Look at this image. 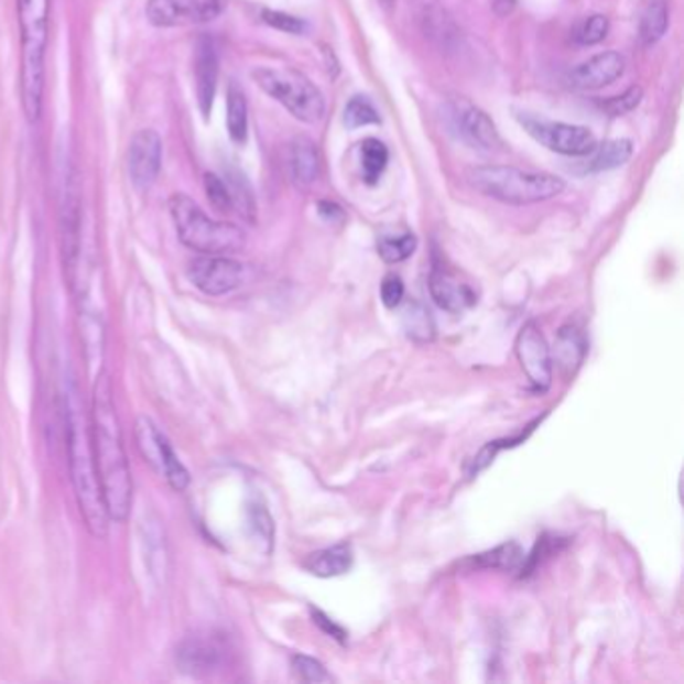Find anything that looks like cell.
<instances>
[{"instance_id": "cell-16", "label": "cell", "mask_w": 684, "mask_h": 684, "mask_svg": "<svg viewBox=\"0 0 684 684\" xmlns=\"http://www.w3.org/2000/svg\"><path fill=\"white\" fill-rule=\"evenodd\" d=\"M625 65H627L625 56L617 51H606V53L595 55L593 58L580 63L578 67L573 68V73L568 75V80L576 89H602L606 85H610V83L622 77Z\"/></svg>"}, {"instance_id": "cell-6", "label": "cell", "mask_w": 684, "mask_h": 684, "mask_svg": "<svg viewBox=\"0 0 684 684\" xmlns=\"http://www.w3.org/2000/svg\"><path fill=\"white\" fill-rule=\"evenodd\" d=\"M259 89L283 105L302 123H319L326 115V99L312 80L293 68L259 67L251 73Z\"/></svg>"}, {"instance_id": "cell-19", "label": "cell", "mask_w": 684, "mask_h": 684, "mask_svg": "<svg viewBox=\"0 0 684 684\" xmlns=\"http://www.w3.org/2000/svg\"><path fill=\"white\" fill-rule=\"evenodd\" d=\"M417 23L422 24V31L442 46L452 45L456 39V26L452 23L446 11L438 4V0H414Z\"/></svg>"}, {"instance_id": "cell-23", "label": "cell", "mask_w": 684, "mask_h": 684, "mask_svg": "<svg viewBox=\"0 0 684 684\" xmlns=\"http://www.w3.org/2000/svg\"><path fill=\"white\" fill-rule=\"evenodd\" d=\"M227 131L237 145H246L249 135V112L243 89L231 83L227 89Z\"/></svg>"}, {"instance_id": "cell-24", "label": "cell", "mask_w": 684, "mask_h": 684, "mask_svg": "<svg viewBox=\"0 0 684 684\" xmlns=\"http://www.w3.org/2000/svg\"><path fill=\"white\" fill-rule=\"evenodd\" d=\"M586 341L576 327H562L556 341V359L562 370L574 371L583 361Z\"/></svg>"}, {"instance_id": "cell-35", "label": "cell", "mask_w": 684, "mask_h": 684, "mask_svg": "<svg viewBox=\"0 0 684 684\" xmlns=\"http://www.w3.org/2000/svg\"><path fill=\"white\" fill-rule=\"evenodd\" d=\"M642 101V89L640 87H630L627 93H622L620 97H612L608 101L602 102V109H605L610 117H622L627 112L632 111L639 107V102Z\"/></svg>"}, {"instance_id": "cell-22", "label": "cell", "mask_w": 684, "mask_h": 684, "mask_svg": "<svg viewBox=\"0 0 684 684\" xmlns=\"http://www.w3.org/2000/svg\"><path fill=\"white\" fill-rule=\"evenodd\" d=\"M632 143L629 139H617V141H606L600 146H595L588 153V161H584L583 173H600L610 169L622 167L632 158Z\"/></svg>"}, {"instance_id": "cell-38", "label": "cell", "mask_w": 684, "mask_h": 684, "mask_svg": "<svg viewBox=\"0 0 684 684\" xmlns=\"http://www.w3.org/2000/svg\"><path fill=\"white\" fill-rule=\"evenodd\" d=\"M319 215L327 219V221H336V219H344V211L341 207L332 202H319Z\"/></svg>"}, {"instance_id": "cell-9", "label": "cell", "mask_w": 684, "mask_h": 684, "mask_svg": "<svg viewBox=\"0 0 684 684\" xmlns=\"http://www.w3.org/2000/svg\"><path fill=\"white\" fill-rule=\"evenodd\" d=\"M224 0H146L145 17L158 29H177L215 21Z\"/></svg>"}, {"instance_id": "cell-31", "label": "cell", "mask_w": 684, "mask_h": 684, "mask_svg": "<svg viewBox=\"0 0 684 684\" xmlns=\"http://www.w3.org/2000/svg\"><path fill=\"white\" fill-rule=\"evenodd\" d=\"M293 673L297 674V678L303 683H329L332 676L327 674L326 666L319 661H315L312 656H303L295 654L292 659Z\"/></svg>"}, {"instance_id": "cell-32", "label": "cell", "mask_w": 684, "mask_h": 684, "mask_svg": "<svg viewBox=\"0 0 684 684\" xmlns=\"http://www.w3.org/2000/svg\"><path fill=\"white\" fill-rule=\"evenodd\" d=\"M405 329L410 337L414 339H430L434 334V326H432V319L430 314L422 305H410L405 310Z\"/></svg>"}, {"instance_id": "cell-28", "label": "cell", "mask_w": 684, "mask_h": 684, "mask_svg": "<svg viewBox=\"0 0 684 684\" xmlns=\"http://www.w3.org/2000/svg\"><path fill=\"white\" fill-rule=\"evenodd\" d=\"M522 561H524V554H522V550L514 542L502 544V546L493 549L492 552H486V554L476 556L478 566H484V568H502V571H512Z\"/></svg>"}, {"instance_id": "cell-12", "label": "cell", "mask_w": 684, "mask_h": 684, "mask_svg": "<svg viewBox=\"0 0 684 684\" xmlns=\"http://www.w3.org/2000/svg\"><path fill=\"white\" fill-rule=\"evenodd\" d=\"M517 356L530 383L544 392L552 383V354L536 324H526L517 339Z\"/></svg>"}, {"instance_id": "cell-15", "label": "cell", "mask_w": 684, "mask_h": 684, "mask_svg": "<svg viewBox=\"0 0 684 684\" xmlns=\"http://www.w3.org/2000/svg\"><path fill=\"white\" fill-rule=\"evenodd\" d=\"M195 95L203 119L209 121V115L214 111L217 83H219V53L211 36H202L195 46Z\"/></svg>"}, {"instance_id": "cell-26", "label": "cell", "mask_w": 684, "mask_h": 684, "mask_svg": "<svg viewBox=\"0 0 684 684\" xmlns=\"http://www.w3.org/2000/svg\"><path fill=\"white\" fill-rule=\"evenodd\" d=\"M669 29V7L664 0H654L642 14L640 39L644 45L659 43Z\"/></svg>"}, {"instance_id": "cell-14", "label": "cell", "mask_w": 684, "mask_h": 684, "mask_svg": "<svg viewBox=\"0 0 684 684\" xmlns=\"http://www.w3.org/2000/svg\"><path fill=\"white\" fill-rule=\"evenodd\" d=\"M452 117H454L456 131L474 149L492 153V151H500L504 146L496 124L482 109L474 107L470 102L460 101L456 102Z\"/></svg>"}, {"instance_id": "cell-34", "label": "cell", "mask_w": 684, "mask_h": 684, "mask_svg": "<svg viewBox=\"0 0 684 684\" xmlns=\"http://www.w3.org/2000/svg\"><path fill=\"white\" fill-rule=\"evenodd\" d=\"M261 19H263V23L270 24V26L278 29L281 33L303 34L307 31V24H305L303 19H297L293 14H287V12L268 9V11L261 12Z\"/></svg>"}, {"instance_id": "cell-2", "label": "cell", "mask_w": 684, "mask_h": 684, "mask_svg": "<svg viewBox=\"0 0 684 684\" xmlns=\"http://www.w3.org/2000/svg\"><path fill=\"white\" fill-rule=\"evenodd\" d=\"M65 427H67L68 468L75 498L79 504L80 517L95 539L102 540L109 532V512L102 498L101 482L95 468L93 444L87 417L80 410L77 392L70 390L65 405Z\"/></svg>"}, {"instance_id": "cell-4", "label": "cell", "mask_w": 684, "mask_h": 684, "mask_svg": "<svg viewBox=\"0 0 684 684\" xmlns=\"http://www.w3.org/2000/svg\"><path fill=\"white\" fill-rule=\"evenodd\" d=\"M466 180L478 193L508 205H532L558 197L566 183L552 173L506 165H484L468 171Z\"/></svg>"}, {"instance_id": "cell-27", "label": "cell", "mask_w": 684, "mask_h": 684, "mask_svg": "<svg viewBox=\"0 0 684 684\" xmlns=\"http://www.w3.org/2000/svg\"><path fill=\"white\" fill-rule=\"evenodd\" d=\"M415 246H417V239L414 234L383 236L378 241V253L386 263H400L414 253Z\"/></svg>"}, {"instance_id": "cell-33", "label": "cell", "mask_w": 684, "mask_h": 684, "mask_svg": "<svg viewBox=\"0 0 684 684\" xmlns=\"http://www.w3.org/2000/svg\"><path fill=\"white\" fill-rule=\"evenodd\" d=\"M608 19H606L605 14H593V17H588L583 24H580V29H578V33H576V41L580 43V45H598V43H602L606 39V34H608Z\"/></svg>"}, {"instance_id": "cell-37", "label": "cell", "mask_w": 684, "mask_h": 684, "mask_svg": "<svg viewBox=\"0 0 684 684\" xmlns=\"http://www.w3.org/2000/svg\"><path fill=\"white\" fill-rule=\"evenodd\" d=\"M251 522H253V526L258 528L259 534L263 536V540H271V532H273V526H271V520L270 517H268V512H265V510H261V508H258V506H253Z\"/></svg>"}, {"instance_id": "cell-18", "label": "cell", "mask_w": 684, "mask_h": 684, "mask_svg": "<svg viewBox=\"0 0 684 684\" xmlns=\"http://www.w3.org/2000/svg\"><path fill=\"white\" fill-rule=\"evenodd\" d=\"M430 293L432 300L448 314L460 315L476 305L478 297L468 283L458 280L454 273L444 268H434L430 273Z\"/></svg>"}, {"instance_id": "cell-11", "label": "cell", "mask_w": 684, "mask_h": 684, "mask_svg": "<svg viewBox=\"0 0 684 684\" xmlns=\"http://www.w3.org/2000/svg\"><path fill=\"white\" fill-rule=\"evenodd\" d=\"M163 163V143L153 129L137 131L127 153L129 177L137 192L145 193L155 185Z\"/></svg>"}, {"instance_id": "cell-5", "label": "cell", "mask_w": 684, "mask_h": 684, "mask_svg": "<svg viewBox=\"0 0 684 684\" xmlns=\"http://www.w3.org/2000/svg\"><path fill=\"white\" fill-rule=\"evenodd\" d=\"M169 214L181 243L202 256H227L246 247L247 237L241 227L215 221L183 193H175L169 199Z\"/></svg>"}, {"instance_id": "cell-3", "label": "cell", "mask_w": 684, "mask_h": 684, "mask_svg": "<svg viewBox=\"0 0 684 684\" xmlns=\"http://www.w3.org/2000/svg\"><path fill=\"white\" fill-rule=\"evenodd\" d=\"M21 26V105L29 123L43 115L51 0H17Z\"/></svg>"}, {"instance_id": "cell-10", "label": "cell", "mask_w": 684, "mask_h": 684, "mask_svg": "<svg viewBox=\"0 0 684 684\" xmlns=\"http://www.w3.org/2000/svg\"><path fill=\"white\" fill-rule=\"evenodd\" d=\"M187 278L205 295L221 297L243 285L246 268L227 256H202L187 265Z\"/></svg>"}, {"instance_id": "cell-36", "label": "cell", "mask_w": 684, "mask_h": 684, "mask_svg": "<svg viewBox=\"0 0 684 684\" xmlns=\"http://www.w3.org/2000/svg\"><path fill=\"white\" fill-rule=\"evenodd\" d=\"M380 293H382L383 305L393 310V307H398V305L402 303V300H404V281L400 280L398 275H388V278L382 281V290H380Z\"/></svg>"}, {"instance_id": "cell-39", "label": "cell", "mask_w": 684, "mask_h": 684, "mask_svg": "<svg viewBox=\"0 0 684 684\" xmlns=\"http://www.w3.org/2000/svg\"><path fill=\"white\" fill-rule=\"evenodd\" d=\"M490 7H492L493 14L508 17L517 9V0H490Z\"/></svg>"}, {"instance_id": "cell-25", "label": "cell", "mask_w": 684, "mask_h": 684, "mask_svg": "<svg viewBox=\"0 0 684 684\" xmlns=\"http://www.w3.org/2000/svg\"><path fill=\"white\" fill-rule=\"evenodd\" d=\"M361 173H363V180L368 185H376L380 175H382L386 167H388V161H390V151L388 146L383 145L382 141L378 139H366L361 143Z\"/></svg>"}, {"instance_id": "cell-17", "label": "cell", "mask_w": 684, "mask_h": 684, "mask_svg": "<svg viewBox=\"0 0 684 684\" xmlns=\"http://www.w3.org/2000/svg\"><path fill=\"white\" fill-rule=\"evenodd\" d=\"M225 662V647L207 637H189L177 649V666L192 676H205L221 669Z\"/></svg>"}, {"instance_id": "cell-13", "label": "cell", "mask_w": 684, "mask_h": 684, "mask_svg": "<svg viewBox=\"0 0 684 684\" xmlns=\"http://www.w3.org/2000/svg\"><path fill=\"white\" fill-rule=\"evenodd\" d=\"M61 247L70 281L75 280L80 258V207L70 171L65 169L61 193Z\"/></svg>"}, {"instance_id": "cell-20", "label": "cell", "mask_w": 684, "mask_h": 684, "mask_svg": "<svg viewBox=\"0 0 684 684\" xmlns=\"http://www.w3.org/2000/svg\"><path fill=\"white\" fill-rule=\"evenodd\" d=\"M293 180L297 185L307 187L319 177V153L317 145L310 137H295L292 143V158H290Z\"/></svg>"}, {"instance_id": "cell-1", "label": "cell", "mask_w": 684, "mask_h": 684, "mask_svg": "<svg viewBox=\"0 0 684 684\" xmlns=\"http://www.w3.org/2000/svg\"><path fill=\"white\" fill-rule=\"evenodd\" d=\"M90 444L109 518L124 522L133 506V476L124 449L123 430L112 398V383L101 371L93 386Z\"/></svg>"}, {"instance_id": "cell-8", "label": "cell", "mask_w": 684, "mask_h": 684, "mask_svg": "<svg viewBox=\"0 0 684 684\" xmlns=\"http://www.w3.org/2000/svg\"><path fill=\"white\" fill-rule=\"evenodd\" d=\"M520 123L526 129L528 135L536 139L540 145L561 155L583 158L596 146L593 131L580 124L554 123L534 117H520Z\"/></svg>"}, {"instance_id": "cell-21", "label": "cell", "mask_w": 684, "mask_h": 684, "mask_svg": "<svg viewBox=\"0 0 684 684\" xmlns=\"http://www.w3.org/2000/svg\"><path fill=\"white\" fill-rule=\"evenodd\" d=\"M351 564H354V552L349 549V544H337L332 549L314 552L305 561V568L319 578H334V576L348 573Z\"/></svg>"}, {"instance_id": "cell-7", "label": "cell", "mask_w": 684, "mask_h": 684, "mask_svg": "<svg viewBox=\"0 0 684 684\" xmlns=\"http://www.w3.org/2000/svg\"><path fill=\"white\" fill-rule=\"evenodd\" d=\"M137 448L146 464L159 471L175 492H185L192 476L171 446L167 436L149 417H139L135 424Z\"/></svg>"}, {"instance_id": "cell-30", "label": "cell", "mask_w": 684, "mask_h": 684, "mask_svg": "<svg viewBox=\"0 0 684 684\" xmlns=\"http://www.w3.org/2000/svg\"><path fill=\"white\" fill-rule=\"evenodd\" d=\"M205 193H207V199L214 205L217 211L221 214H231L234 211V195L229 185L225 183L219 175L215 173H205Z\"/></svg>"}, {"instance_id": "cell-40", "label": "cell", "mask_w": 684, "mask_h": 684, "mask_svg": "<svg viewBox=\"0 0 684 684\" xmlns=\"http://www.w3.org/2000/svg\"><path fill=\"white\" fill-rule=\"evenodd\" d=\"M315 622L319 625V627H324V629L332 634V637H336V639L344 640V630L337 629L336 625L332 622V620H327L322 612H314Z\"/></svg>"}, {"instance_id": "cell-29", "label": "cell", "mask_w": 684, "mask_h": 684, "mask_svg": "<svg viewBox=\"0 0 684 684\" xmlns=\"http://www.w3.org/2000/svg\"><path fill=\"white\" fill-rule=\"evenodd\" d=\"M344 123H346L348 129L378 124L380 123V112L376 111V107L371 105L368 97H354V99L346 105Z\"/></svg>"}]
</instances>
